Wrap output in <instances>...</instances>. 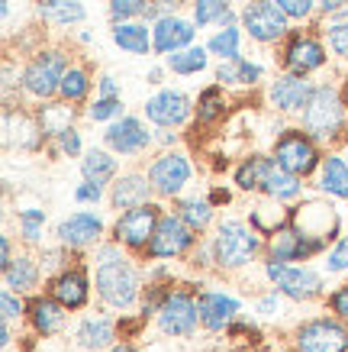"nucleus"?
<instances>
[{"label":"nucleus","mask_w":348,"mask_h":352,"mask_svg":"<svg viewBox=\"0 0 348 352\" xmlns=\"http://www.w3.org/2000/svg\"><path fill=\"white\" fill-rule=\"evenodd\" d=\"M97 288L100 298L113 307H129L136 300V275L126 265V258L116 249H104L100 252V268H97Z\"/></svg>","instance_id":"nucleus-1"},{"label":"nucleus","mask_w":348,"mask_h":352,"mask_svg":"<svg viewBox=\"0 0 348 352\" xmlns=\"http://www.w3.org/2000/svg\"><path fill=\"white\" fill-rule=\"evenodd\" d=\"M235 182L242 184L245 191H252V188H264V191L271 194V197H281V201H287V197H297V191H300V184H297V175H290L287 168H281L277 162L271 159H248L242 165V168L235 171Z\"/></svg>","instance_id":"nucleus-2"},{"label":"nucleus","mask_w":348,"mask_h":352,"mask_svg":"<svg viewBox=\"0 0 348 352\" xmlns=\"http://www.w3.org/2000/svg\"><path fill=\"white\" fill-rule=\"evenodd\" d=\"M303 123H306V129L319 139L336 136V129L342 126V104H338V97H336L332 87H319V91H313L310 104H306Z\"/></svg>","instance_id":"nucleus-3"},{"label":"nucleus","mask_w":348,"mask_h":352,"mask_svg":"<svg viewBox=\"0 0 348 352\" xmlns=\"http://www.w3.org/2000/svg\"><path fill=\"white\" fill-rule=\"evenodd\" d=\"M258 252V239H255L252 230H245L242 223H226L220 226L216 233V243H213V256L222 265H242Z\"/></svg>","instance_id":"nucleus-4"},{"label":"nucleus","mask_w":348,"mask_h":352,"mask_svg":"<svg viewBox=\"0 0 348 352\" xmlns=\"http://www.w3.org/2000/svg\"><path fill=\"white\" fill-rule=\"evenodd\" d=\"M268 278H271L284 294H290V298H297V300L316 298L319 288H323V278H319L316 272L284 265V262H271V265H268Z\"/></svg>","instance_id":"nucleus-5"},{"label":"nucleus","mask_w":348,"mask_h":352,"mask_svg":"<svg viewBox=\"0 0 348 352\" xmlns=\"http://www.w3.org/2000/svg\"><path fill=\"white\" fill-rule=\"evenodd\" d=\"M284 16L287 13L277 3H268V0H255L252 7H245V13H242L248 32H252L255 39H262V43H271L277 36H284V30H287Z\"/></svg>","instance_id":"nucleus-6"},{"label":"nucleus","mask_w":348,"mask_h":352,"mask_svg":"<svg viewBox=\"0 0 348 352\" xmlns=\"http://www.w3.org/2000/svg\"><path fill=\"white\" fill-rule=\"evenodd\" d=\"M194 243V236H190V223L187 220H181V217H161L159 226H155V233L148 239L152 245V256H181L187 245Z\"/></svg>","instance_id":"nucleus-7"},{"label":"nucleus","mask_w":348,"mask_h":352,"mask_svg":"<svg viewBox=\"0 0 348 352\" xmlns=\"http://www.w3.org/2000/svg\"><path fill=\"white\" fill-rule=\"evenodd\" d=\"M62 78H65V62H62V55H55V52H45L39 55L36 62L26 68V91L36 97H49L55 91V87H62Z\"/></svg>","instance_id":"nucleus-8"},{"label":"nucleus","mask_w":348,"mask_h":352,"mask_svg":"<svg viewBox=\"0 0 348 352\" xmlns=\"http://www.w3.org/2000/svg\"><path fill=\"white\" fill-rule=\"evenodd\" d=\"M348 349V333L338 323L316 320L306 323L300 330V352H345Z\"/></svg>","instance_id":"nucleus-9"},{"label":"nucleus","mask_w":348,"mask_h":352,"mask_svg":"<svg viewBox=\"0 0 348 352\" xmlns=\"http://www.w3.org/2000/svg\"><path fill=\"white\" fill-rule=\"evenodd\" d=\"M277 165L287 168L290 175H306L316 165V149L313 142L303 136V133H287L281 142H277Z\"/></svg>","instance_id":"nucleus-10"},{"label":"nucleus","mask_w":348,"mask_h":352,"mask_svg":"<svg viewBox=\"0 0 348 352\" xmlns=\"http://www.w3.org/2000/svg\"><path fill=\"white\" fill-rule=\"evenodd\" d=\"M155 226H159V207L139 204V207H132V210L116 223V236L129 245H142L146 239H152Z\"/></svg>","instance_id":"nucleus-11"},{"label":"nucleus","mask_w":348,"mask_h":352,"mask_svg":"<svg viewBox=\"0 0 348 352\" xmlns=\"http://www.w3.org/2000/svg\"><path fill=\"white\" fill-rule=\"evenodd\" d=\"M146 113L152 123H159V126H178L184 123L190 113V100L181 91H161L159 97H152L146 104Z\"/></svg>","instance_id":"nucleus-12"},{"label":"nucleus","mask_w":348,"mask_h":352,"mask_svg":"<svg viewBox=\"0 0 348 352\" xmlns=\"http://www.w3.org/2000/svg\"><path fill=\"white\" fill-rule=\"evenodd\" d=\"M197 314L200 310L194 307V300L184 298V294H171L161 307V330L171 333V336H187L197 323Z\"/></svg>","instance_id":"nucleus-13"},{"label":"nucleus","mask_w":348,"mask_h":352,"mask_svg":"<svg viewBox=\"0 0 348 352\" xmlns=\"http://www.w3.org/2000/svg\"><path fill=\"white\" fill-rule=\"evenodd\" d=\"M190 178V165L187 159H181V155H165L152 165V175H148V182L155 184L161 194H178Z\"/></svg>","instance_id":"nucleus-14"},{"label":"nucleus","mask_w":348,"mask_h":352,"mask_svg":"<svg viewBox=\"0 0 348 352\" xmlns=\"http://www.w3.org/2000/svg\"><path fill=\"white\" fill-rule=\"evenodd\" d=\"M146 142H148V133L142 129V123L132 117L119 120V123H113V126L106 129V146L116 152H136V149H142Z\"/></svg>","instance_id":"nucleus-15"},{"label":"nucleus","mask_w":348,"mask_h":352,"mask_svg":"<svg viewBox=\"0 0 348 352\" xmlns=\"http://www.w3.org/2000/svg\"><path fill=\"white\" fill-rule=\"evenodd\" d=\"M310 97H313V91H310V85H306L303 78H281L275 87H271V100H275V107L281 110H300L310 104Z\"/></svg>","instance_id":"nucleus-16"},{"label":"nucleus","mask_w":348,"mask_h":352,"mask_svg":"<svg viewBox=\"0 0 348 352\" xmlns=\"http://www.w3.org/2000/svg\"><path fill=\"white\" fill-rule=\"evenodd\" d=\"M319 243H313L310 236L294 233V230H284L271 239V258L275 262H287V258H303L310 252H316Z\"/></svg>","instance_id":"nucleus-17"},{"label":"nucleus","mask_w":348,"mask_h":352,"mask_svg":"<svg viewBox=\"0 0 348 352\" xmlns=\"http://www.w3.org/2000/svg\"><path fill=\"white\" fill-rule=\"evenodd\" d=\"M100 230H104V223H100L94 214H74L58 226V236H62V243H68V245H84V243H91V239H97Z\"/></svg>","instance_id":"nucleus-18"},{"label":"nucleus","mask_w":348,"mask_h":352,"mask_svg":"<svg viewBox=\"0 0 348 352\" xmlns=\"http://www.w3.org/2000/svg\"><path fill=\"white\" fill-rule=\"evenodd\" d=\"M194 39V30L190 23L174 20V16H161L159 26H155V49L159 52H174L181 45H187Z\"/></svg>","instance_id":"nucleus-19"},{"label":"nucleus","mask_w":348,"mask_h":352,"mask_svg":"<svg viewBox=\"0 0 348 352\" xmlns=\"http://www.w3.org/2000/svg\"><path fill=\"white\" fill-rule=\"evenodd\" d=\"M197 310H200V320L210 330H222V323H229L239 314V304L232 298H222V294H203Z\"/></svg>","instance_id":"nucleus-20"},{"label":"nucleus","mask_w":348,"mask_h":352,"mask_svg":"<svg viewBox=\"0 0 348 352\" xmlns=\"http://www.w3.org/2000/svg\"><path fill=\"white\" fill-rule=\"evenodd\" d=\"M323 45L313 43V39H294L290 49H287V65L294 68L297 75H303V72H313L323 65Z\"/></svg>","instance_id":"nucleus-21"},{"label":"nucleus","mask_w":348,"mask_h":352,"mask_svg":"<svg viewBox=\"0 0 348 352\" xmlns=\"http://www.w3.org/2000/svg\"><path fill=\"white\" fill-rule=\"evenodd\" d=\"M55 298L62 307H81L87 300V281L81 272H68L55 281Z\"/></svg>","instance_id":"nucleus-22"},{"label":"nucleus","mask_w":348,"mask_h":352,"mask_svg":"<svg viewBox=\"0 0 348 352\" xmlns=\"http://www.w3.org/2000/svg\"><path fill=\"white\" fill-rule=\"evenodd\" d=\"M146 197H148V184L142 175H129L113 188V204L123 207V210H132L139 204H146Z\"/></svg>","instance_id":"nucleus-23"},{"label":"nucleus","mask_w":348,"mask_h":352,"mask_svg":"<svg viewBox=\"0 0 348 352\" xmlns=\"http://www.w3.org/2000/svg\"><path fill=\"white\" fill-rule=\"evenodd\" d=\"M78 340L84 349H104L113 342V323L104 320V317H94V320H84L81 330H78Z\"/></svg>","instance_id":"nucleus-24"},{"label":"nucleus","mask_w":348,"mask_h":352,"mask_svg":"<svg viewBox=\"0 0 348 352\" xmlns=\"http://www.w3.org/2000/svg\"><path fill=\"white\" fill-rule=\"evenodd\" d=\"M216 75H220V81H232V85H252V81L262 78V68L242 62V58L235 55V58H226V65H220Z\"/></svg>","instance_id":"nucleus-25"},{"label":"nucleus","mask_w":348,"mask_h":352,"mask_svg":"<svg viewBox=\"0 0 348 352\" xmlns=\"http://www.w3.org/2000/svg\"><path fill=\"white\" fill-rule=\"evenodd\" d=\"M113 39L119 49H129V52L136 55H146L148 52V30L146 26H139V23H126V26H119L113 32Z\"/></svg>","instance_id":"nucleus-26"},{"label":"nucleus","mask_w":348,"mask_h":352,"mask_svg":"<svg viewBox=\"0 0 348 352\" xmlns=\"http://www.w3.org/2000/svg\"><path fill=\"white\" fill-rule=\"evenodd\" d=\"M43 16L49 23H78L84 20V7L78 0H49L43 3Z\"/></svg>","instance_id":"nucleus-27"},{"label":"nucleus","mask_w":348,"mask_h":352,"mask_svg":"<svg viewBox=\"0 0 348 352\" xmlns=\"http://www.w3.org/2000/svg\"><path fill=\"white\" fill-rule=\"evenodd\" d=\"M116 171V159H110L106 152H87L84 159V178L91 184H104L113 178Z\"/></svg>","instance_id":"nucleus-28"},{"label":"nucleus","mask_w":348,"mask_h":352,"mask_svg":"<svg viewBox=\"0 0 348 352\" xmlns=\"http://www.w3.org/2000/svg\"><path fill=\"white\" fill-rule=\"evenodd\" d=\"M323 188L336 197H348V162L329 159L323 168Z\"/></svg>","instance_id":"nucleus-29"},{"label":"nucleus","mask_w":348,"mask_h":352,"mask_svg":"<svg viewBox=\"0 0 348 352\" xmlns=\"http://www.w3.org/2000/svg\"><path fill=\"white\" fill-rule=\"evenodd\" d=\"M32 320L43 333H55L62 327V307L52 304V300H36L32 304Z\"/></svg>","instance_id":"nucleus-30"},{"label":"nucleus","mask_w":348,"mask_h":352,"mask_svg":"<svg viewBox=\"0 0 348 352\" xmlns=\"http://www.w3.org/2000/svg\"><path fill=\"white\" fill-rule=\"evenodd\" d=\"M171 68L178 75H194V72H203L207 68V52L203 49H184V52L171 55Z\"/></svg>","instance_id":"nucleus-31"},{"label":"nucleus","mask_w":348,"mask_h":352,"mask_svg":"<svg viewBox=\"0 0 348 352\" xmlns=\"http://www.w3.org/2000/svg\"><path fill=\"white\" fill-rule=\"evenodd\" d=\"M32 281H36V268H32L30 258H13L7 265V285L10 288H32Z\"/></svg>","instance_id":"nucleus-32"},{"label":"nucleus","mask_w":348,"mask_h":352,"mask_svg":"<svg viewBox=\"0 0 348 352\" xmlns=\"http://www.w3.org/2000/svg\"><path fill=\"white\" fill-rule=\"evenodd\" d=\"M213 20H229V7L222 0H197V26H207Z\"/></svg>","instance_id":"nucleus-33"},{"label":"nucleus","mask_w":348,"mask_h":352,"mask_svg":"<svg viewBox=\"0 0 348 352\" xmlns=\"http://www.w3.org/2000/svg\"><path fill=\"white\" fill-rule=\"evenodd\" d=\"M210 49L216 55H222V58H235V52H239V30H222L220 36H213L210 39Z\"/></svg>","instance_id":"nucleus-34"},{"label":"nucleus","mask_w":348,"mask_h":352,"mask_svg":"<svg viewBox=\"0 0 348 352\" xmlns=\"http://www.w3.org/2000/svg\"><path fill=\"white\" fill-rule=\"evenodd\" d=\"M68 100H78V97H84L87 94V78L84 72H78V68H71V72H65L62 78V87H58Z\"/></svg>","instance_id":"nucleus-35"},{"label":"nucleus","mask_w":348,"mask_h":352,"mask_svg":"<svg viewBox=\"0 0 348 352\" xmlns=\"http://www.w3.org/2000/svg\"><path fill=\"white\" fill-rule=\"evenodd\" d=\"M181 217H184L190 226L203 230V226L210 223V204L207 201H187L184 207H181Z\"/></svg>","instance_id":"nucleus-36"},{"label":"nucleus","mask_w":348,"mask_h":352,"mask_svg":"<svg viewBox=\"0 0 348 352\" xmlns=\"http://www.w3.org/2000/svg\"><path fill=\"white\" fill-rule=\"evenodd\" d=\"M220 110H222L220 91H216V87H210V91L200 97V120H213L216 113H220Z\"/></svg>","instance_id":"nucleus-37"},{"label":"nucleus","mask_w":348,"mask_h":352,"mask_svg":"<svg viewBox=\"0 0 348 352\" xmlns=\"http://www.w3.org/2000/svg\"><path fill=\"white\" fill-rule=\"evenodd\" d=\"M113 113H119V100L116 97H104V100H97L94 107H91V120H106V117H113Z\"/></svg>","instance_id":"nucleus-38"},{"label":"nucleus","mask_w":348,"mask_h":352,"mask_svg":"<svg viewBox=\"0 0 348 352\" xmlns=\"http://www.w3.org/2000/svg\"><path fill=\"white\" fill-rule=\"evenodd\" d=\"M329 43L338 55H348V23H338V26L329 30Z\"/></svg>","instance_id":"nucleus-39"},{"label":"nucleus","mask_w":348,"mask_h":352,"mask_svg":"<svg viewBox=\"0 0 348 352\" xmlns=\"http://www.w3.org/2000/svg\"><path fill=\"white\" fill-rule=\"evenodd\" d=\"M110 10H113L116 20H123V16H132V13L146 10V0H113Z\"/></svg>","instance_id":"nucleus-40"},{"label":"nucleus","mask_w":348,"mask_h":352,"mask_svg":"<svg viewBox=\"0 0 348 352\" xmlns=\"http://www.w3.org/2000/svg\"><path fill=\"white\" fill-rule=\"evenodd\" d=\"M275 3L287 16H306V13L313 10V0H275Z\"/></svg>","instance_id":"nucleus-41"},{"label":"nucleus","mask_w":348,"mask_h":352,"mask_svg":"<svg viewBox=\"0 0 348 352\" xmlns=\"http://www.w3.org/2000/svg\"><path fill=\"white\" fill-rule=\"evenodd\" d=\"M39 226H43V214L39 210H26L23 214V233H26V239H39Z\"/></svg>","instance_id":"nucleus-42"},{"label":"nucleus","mask_w":348,"mask_h":352,"mask_svg":"<svg viewBox=\"0 0 348 352\" xmlns=\"http://www.w3.org/2000/svg\"><path fill=\"white\" fill-rule=\"evenodd\" d=\"M329 268H332V272H342V268H348V239H342V243L336 245V252L329 256Z\"/></svg>","instance_id":"nucleus-43"},{"label":"nucleus","mask_w":348,"mask_h":352,"mask_svg":"<svg viewBox=\"0 0 348 352\" xmlns=\"http://www.w3.org/2000/svg\"><path fill=\"white\" fill-rule=\"evenodd\" d=\"M62 149L68 152V155H74V152L81 149V142H78V133H74V129H68V126L62 129Z\"/></svg>","instance_id":"nucleus-44"},{"label":"nucleus","mask_w":348,"mask_h":352,"mask_svg":"<svg viewBox=\"0 0 348 352\" xmlns=\"http://www.w3.org/2000/svg\"><path fill=\"white\" fill-rule=\"evenodd\" d=\"M0 307H3V317H16V314H20V300L13 298V294H3V298H0Z\"/></svg>","instance_id":"nucleus-45"},{"label":"nucleus","mask_w":348,"mask_h":352,"mask_svg":"<svg viewBox=\"0 0 348 352\" xmlns=\"http://www.w3.org/2000/svg\"><path fill=\"white\" fill-rule=\"evenodd\" d=\"M97 197H100V184H81V188H78V201H97Z\"/></svg>","instance_id":"nucleus-46"},{"label":"nucleus","mask_w":348,"mask_h":352,"mask_svg":"<svg viewBox=\"0 0 348 352\" xmlns=\"http://www.w3.org/2000/svg\"><path fill=\"white\" fill-rule=\"evenodd\" d=\"M332 307H336L342 317H348V288H342L336 298H332Z\"/></svg>","instance_id":"nucleus-47"},{"label":"nucleus","mask_w":348,"mask_h":352,"mask_svg":"<svg viewBox=\"0 0 348 352\" xmlns=\"http://www.w3.org/2000/svg\"><path fill=\"white\" fill-rule=\"evenodd\" d=\"M100 91H104V97H113V94H116L113 78H104V85H100Z\"/></svg>","instance_id":"nucleus-48"},{"label":"nucleus","mask_w":348,"mask_h":352,"mask_svg":"<svg viewBox=\"0 0 348 352\" xmlns=\"http://www.w3.org/2000/svg\"><path fill=\"white\" fill-rule=\"evenodd\" d=\"M342 3H345V0H323V7H326V10H338Z\"/></svg>","instance_id":"nucleus-49"},{"label":"nucleus","mask_w":348,"mask_h":352,"mask_svg":"<svg viewBox=\"0 0 348 352\" xmlns=\"http://www.w3.org/2000/svg\"><path fill=\"white\" fill-rule=\"evenodd\" d=\"M110 352H136V349H129V346H116V349H110Z\"/></svg>","instance_id":"nucleus-50"},{"label":"nucleus","mask_w":348,"mask_h":352,"mask_svg":"<svg viewBox=\"0 0 348 352\" xmlns=\"http://www.w3.org/2000/svg\"><path fill=\"white\" fill-rule=\"evenodd\" d=\"M345 162H348V152H345Z\"/></svg>","instance_id":"nucleus-51"},{"label":"nucleus","mask_w":348,"mask_h":352,"mask_svg":"<svg viewBox=\"0 0 348 352\" xmlns=\"http://www.w3.org/2000/svg\"><path fill=\"white\" fill-rule=\"evenodd\" d=\"M3 3H7V0H3Z\"/></svg>","instance_id":"nucleus-52"}]
</instances>
